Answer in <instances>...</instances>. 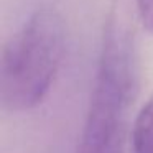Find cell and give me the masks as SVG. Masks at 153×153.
<instances>
[{"label":"cell","instance_id":"3957f363","mask_svg":"<svg viewBox=\"0 0 153 153\" xmlns=\"http://www.w3.org/2000/svg\"><path fill=\"white\" fill-rule=\"evenodd\" d=\"M132 146L133 153H153V94L135 117Z\"/></svg>","mask_w":153,"mask_h":153},{"label":"cell","instance_id":"7a4b0ae2","mask_svg":"<svg viewBox=\"0 0 153 153\" xmlns=\"http://www.w3.org/2000/svg\"><path fill=\"white\" fill-rule=\"evenodd\" d=\"M64 53L59 13L41 8L8 40L0 61V99L12 112L31 110L46 97Z\"/></svg>","mask_w":153,"mask_h":153},{"label":"cell","instance_id":"277c9868","mask_svg":"<svg viewBox=\"0 0 153 153\" xmlns=\"http://www.w3.org/2000/svg\"><path fill=\"white\" fill-rule=\"evenodd\" d=\"M135 7L143 28L153 35V0H135Z\"/></svg>","mask_w":153,"mask_h":153},{"label":"cell","instance_id":"6da1fadb","mask_svg":"<svg viewBox=\"0 0 153 153\" xmlns=\"http://www.w3.org/2000/svg\"><path fill=\"white\" fill-rule=\"evenodd\" d=\"M137 89L133 30L122 8L104 30L99 69L76 153H123L127 112Z\"/></svg>","mask_w":153,"mask_h":153}]
</instances>
